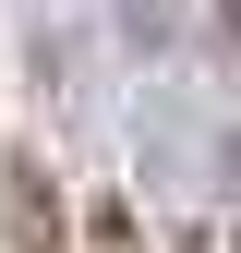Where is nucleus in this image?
I'll return each mask as SVG.
<instances>
[{
	"instance_id": "nucleus-4",
	"label": "nucleus",
	"mask_w": 241,
	"mask_h": 253,
	"mask_svg": "<svg viewBox=\"0 0 241 253\" xmlns=\"http://www.w3.org/2000/svg\"><path fill=\"white\" fill-rule=\"evenodd\" d=\"M217 253H241V229H229V241H217Z\"/></svg>"
},
{
	"instance_id": "nucleus-1",
	"label": "nucleus",
	"mask_w": 241,
	"mask_h": 253,
	"mask_svg": "<svg viewBox=\"0 0 241 253\" xmlns=\"http://www.w3.org/2000/svg\"><path fill=\"white\" fill-rule=\"evenodd\" d=\"M0 253H84V205H60L37 145L0 157Z\"/></svg>"
},
{
	"instance_id": "nucleus-2",
	"label": "nucleus",
	"mask_w": 241,
	"mask_h": 253,
	"mask_svg": "<svg viewBox=\"0 0 241 253\" xmlns=\"http://www.w3.org/2000/svg\"><path fill=\"white\" fill-rule=\"evenodd\" d=\"M229 24H241V0H120V37H133L145 60L193 48V37H229Z\"/></svg>"
},
{
	"instance_id": "nucleus-3",
	"label": "nucleus",
	"mask_w": 241,
	"mask_h": 253,
	"mask_svg": "<svg viewBox=\"0 0 241 253\" xmlns=\"http://www.w3.org/2000/svg\"><path fill=\"white\" fill-rule=\"evenodd\" d=\"M84 253H157L145 241V205L133 193H84Z\"/></svg>"
}]
</instances>
